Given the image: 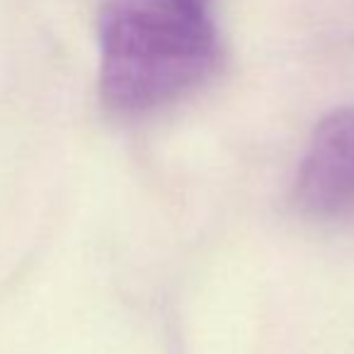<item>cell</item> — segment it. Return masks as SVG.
<instances>
[{
  "label": "cell",
  "mask_w": 354,
  "mask_h": 354,
  "mask_svg": "<svg viewBox=\"0 0 354 354\" xmlns=\"http://www.w3.org/2000/svg\"><path fill=\"white\" fill-rule=\"evenodd\" d=\"M296 207L315 218H354V104L315 127L294 185Z\"/></svg>",
  "instance_id": "obj_2"
},
{
  "label": "cell",
  "mask_w": 354,
  "mask_h": 354,
  "mask_svg": "<svg viewBox=\"0 0 354 354\" xmlns=\"http://www.w3.org/2000/svg\"><path fill=\"white\" fill-rule=\"evenodd\" d=\"M100 54L102 102L133 114L202 85L216 66L218 41L207 12L183 0H107Z\"/></svg>",
  "instance_id": "obj_1"
},
{
  "label": "cell",
  "mask_w": 354,
  "mask_h": 354,
  "mask_svg": "<svg viewBox=\"0 0 354 354\" xmlns=\"http://www.w3.org/2000/svg\"><path fill=\"white\" fill-rule=\"evenodd\" d=\"M183 3L189 8H194V10H199V12H207V6H209V0H183Z\"/></svg>",
  "instance_id": "obj_3"
}]
</instances>
